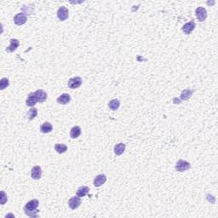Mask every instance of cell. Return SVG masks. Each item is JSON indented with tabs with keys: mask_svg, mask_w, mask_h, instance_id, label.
Segmentation results:
<instances>
[{
	"mask_svg": "<svg viewBox=\"0 0 218 218\" xmlns=\"http://www.w3.org/2000/svg\"><path fill=\"white\" fill-rule=\"evenodd\" d=\"M39 202L38 199H32L31 201L26 203L24 207L25 214L30 217H38L39 211L37 209L39 207Z\"/></svg>",
	"mask_w": 218,
	"mask_h": 218,
	"instance_id": "1",
	"label": "cell"
},
{
	"mask_svg": "<svg viewBox=\"0 0 218 218\" xmlns=\"http://www.w3.org/2000/svg\"><path fill=\"white\" fill-rule=\"evenodd\" d=\"M191 167V165L188 161H185V160H178L176 164V169L179 172H183V171H186L188 169H190Z\"/></svg>",
	"mask_w": 218,
	"mask_h": 218,
	"instance_id": "2",
	"label": "cell"
},
{
	"mask_svg": "<svg viewBox=\"0 0 218 218\" xmlns=\"http://www.w3.org/2000/svg\"><path fill=\"white\" fill-rule=\"evenodd\" d=\"M81 85H82V78H80V77H75V78H70L68 83H67L68 87L70 89H72V90L78 89Z\"/></svg>",
	"mask_w": 218,
	"mask_h": 218,
	"instance_id": "3",
	"label": "cell"
},
{
	"mask_svg": "<svg viewBox=\"0 0 218 218\" xmlns=\"http://www.w3.org/2000/svg\"><path fill=\"white\" fill-rule=\"evenodd\" d=\"M69 16V11L67 8H66L64 6H62L59 8L58 11H57V17L59 18L60 21H65L68 18Z\"/></svg>",
	"mask_w": 218,
	"mask_h": 218,
	"instance_id": "4",
	"label": "cell"
},
{
	"mask_svg": "<svg viewBox=\"0 0 218 218\" xmlns=\"http://www.w3.org/2000/svg\"><path fill=\"white\" fill-rule=\"evenodd\" d=\"M195 14L199 21H204L207 17V11L204 7H198L195 10Z\"/></svg>",
	"mask_w": 218,
	"mask_h": 218,
	"instance_id": "5",
	"label": "cell"
},
{
	"mask_svg": "<svg viewBox=\"0 0 218 218\" xmlns=\"http://www.w3.org/2000/svg\"><path fill=\"white\" fill-rule=\"evenodd\" d=\"M27 21V16L26 14L19 13L17 14L16 16L14 17V22L16 24L17 26H21L23 24H25Z\"/></svg>",
	"mask_w": 218,
	"mask_h": 218,
	"instance_id": "6",
	"label": "cell"
},
{
	"mask_svg": "<svg viewBox=\"0 0 218 218\" xmlns=\"http://www.w3.org/2000/svg\"><path fill=\"white\" fill-rule=\"evenodd\" d=\"M80 204H81V199H80V198L78 196L72 197L68 201L69 207L72 209V210H76L77 208H78Z\"/></svg>",
	"mask_w": 218,
	"mask_h": 218,
	"instance_id": "7",
	"label": "cell"
},
{
	"mask_svg": "<svg viewBox=\"0 0 218 218\" xmlns=\"http://www.w3.org/2000/svg\"><path fill=\"white\" fill-rule=\"evenodd\" d=\"M38 102H39V101H38V98H37L35 92H34V93H30L26 101V106H28V107H33V106H35Z\"/></svg>",
	"mask_w": 218,
	"mask_h": 218,
	"instance_id": "8",
	"label": "cell"
},
{
	"mask_svg": "<svg viewBox=\"0 0 218 218\" xmlns=\"http://www.w3.org/2000/svg\"><path fill=\"white\" fill-rule=\"evenodd\" d=\"M194 28H195V23L193 21H189V22L186 23L185 25L182 26V30L185 34L188 35L194 30Z\"/></svg>",
	"mask_w": 218,
	"mask_h": 218,
	"instance_id": "9",
	"label": "cell"
},
{
	"mask_svg": "<svg viewBox=\"0 0 218 218\" xmlns=\"http://www.w3.org/2000/svg\"><path fill=\"white\" fill-rule=\"evenodd\" d=\"M31 176L32 178L34 180H39L41 178L42 176V169L39 166H34L32 169V172H31Z\"/></svg>",
	"mask_w": 218,
	"mask_h": 218,
	"instance_id": "10",
	"label": "cell"
},
{
	"mask_svg": "<svg viewBox=\"0 0 218 218\" xmlns=\"http://www.w3.org/2000/svg\"><path fill=\"white\" fill-rule=\"evenodd\" d=\"M20 45V42L18 39H10V46L8 47L6 49V51L7 52H14V51H16V49L19 47Z\"/></svg>",
	"mask_w": 218,
	"mask_h": 218,
	"instance_id": "11",
	"label": "cell"
},
{
	"mask_svg": "<svg viewBox=\"0 0 218 218\" xmlns=\"http://www.w3.org/2000/svg\"><path fill=\"white\" fill-rule=\"evenodd\" d=\"M70 101H71V96H70V95L67 94V93L62 94V95H60L57 98V102H58L59 104L62 105L67 104V103L70 102Z\"/></svg>",
	"mask_w": 218,
	"mask_h": 218,
	"instance_id": "12",
	"label": "cell"
},
{
	"mask_svg": "<svg viewBox=\"0 0 218 218\" xmlns=\"http://www.w3.org/2000/svg\"><path fill=\"white\" fill-rule=\"evenodd\" d=\"M107 182V176L105 175H98L94 179V185L95 187H101Z\"/></svg>",
	"mask_w": 218,
	"mask_h": 218,
	"instance_id": "13",
	"label": "cell"
},
{
	"mask_svg": "<svg viewBox=\"0 0 218 218\" xmlns=\"http://www.w3.org/2000/svg\"><path fill=\"white\" fill-rule=\"evenodd\" d=\"M35 94H36L39 102L43 103V102H44V101H46V99H47V94H46V92L44 90H37L36 92H35Z\"/></svg>",
	"mask_w": 218,
	"mask_h": 218,
	"instance_id": "14",
	"label": "cell"
},
{
	"mask_svg": "<svg viewBox=\"0 0 218 218\" xmlns=\"http://www.w3.org/2000/svg\"><path fill=\"white\" fill-rule=\"evenodd\" d=\"M53 130V126L52 124H50V123H49V122H45V123H44V124L40 126V131L42 132V133H44V134H47V133H49V132H51Z\"/></svg>",
	"mask_w": 218,
	"mask_h": 218,
	"instance_id": "15",
	"label": "cell"
},
{
	"mask_svg": "<svg viewBox=\"0 0 218 218\" xmlns=\"http://www.w3.org/2000/svg\"><path fill=\"white\" fill-rule=\"evenodd\" d=\"M81 134V129L79 126H74L71 129V131H70V137L72 139H76L78 138Z\"/></svg>",
	"mask_w": 218,
	"mask_h": 218,
	"instance_id": "16",
	"label": "cell"
},
{
	"mask_svg": "<svg viewBox=\"0 0 218 218\" xmlns=\"http://www.w3.org/2000/svg\"><path fill=\"white\" fill-rule=\"evenodd\" d=\"M89 191H90V188L86 186H82L79 188L78 189L77 191V196H78L79 198H82V197H85V195H87L89 193Z\"/></svg>",
	"mask_w": 218,
	"mask_h": 218,
	"instance_id": "17",
	"label": "cell"
},
{
	"mask_svg": "<svg viewBox=\"0 0 218 218\" xmlns=\"http://www.w3.org/2000/svg\"><path fill=\"white\" fill-rule=\"evenodd\" d=\"M124 150H125V144L124 143H118L114 146V153L118 156L124 153Z\"/></svg>",
	"mask_w": 218,
	"mask_h": 218,
	"instance_id": "18",
	"label": "cell"
},
{
	"mask_svg": "<svg viewBox=\"0 0 218 218\" xmlns=\"http://www.w3.org/2000/svg\"><path fill=\"white\" fill-rule=\"evenodd\" d=\"M194 92V90H184L182 91V94H181V99L182 101H186V100H188L189 98L192 96V93Z\"/></svg>",
	"mask_w": 218,
	"mask_h": 218,
	"instance_id": "19",
	"label": "cell"
},
{
	"mask_svg": "<svg viewBox=\"0 0 218 218\" xmlns=\"http://www.w3.org/2000/svg\"><path fill=\"white\" fill-rule=\"evenodd\" d=\"M119 106H120V101L118 99H114V100L109 101V103H108V107L113 111L117 110L118 108H119Z\"/></svg>",
	"mask_w": 218,
	"mask_h": 218,
	"instance_id": "20",
	"label": "cell"
},
{
	"mask_svg": "<svg viewBox=\"0 0 218 218\" xmlns=\"http://www.w3.org/2000/svg\"><path fill=\"white\" fill-rule=\"evenodd\" d=\"M55 149L58 153H64L65 152H67V146L65 144H55Z\"/></svg>",
	"mask_w": 218,
	"mask_h": 218,
	"instance_id": "21",
	"label": "cell"
},
{
	"mask_svg": "<svg viewBox=\"0 0 218 218\" xmlns=\"http://www.w3.org/2000/svg\"><path fill=\"white\" fill-rule=\"evenodd\" d=\"M37 115H38V110H37V108H33L30 109L29 112L27 113V115H26V116H27L29 120H33V118H35L37 117Z\"/></svg>",
	"mask_w": 218,
	"mask_h": 218,
	"instance_id": "22",
	"label": "cell"
},
{
	"mask_svg": "<svg viewBox=\"0 0 218 218\" xmlns=\"http://www.w3.org/2000/svg\"><path fill=\"white\" fill-rule=\"evenodd\" d=\"M10 85V81L7 78H3L0 80V90H4Z\"/></svg>",
	"mask_w": 218,
	"mask_h": 218,
	"instance_id": "23",
	"label": "cell"
},
{
	"mask_svg": "<svg viewBox=\"0 0 218 218\" xmlns=\"http://www.w3.org/2000/svg\"><path fill=\"white\" fill-rule=\"evenodd\" d=\"M1 205H4L5 203L7 202V200H8V199H7V195L5 194V192H3V191H1Z\"/></svg>",
	"mask_w": 218,
	"mask_h": 218,
	"instance_id": "24",
	"label": "cell"
}]
</instances>
